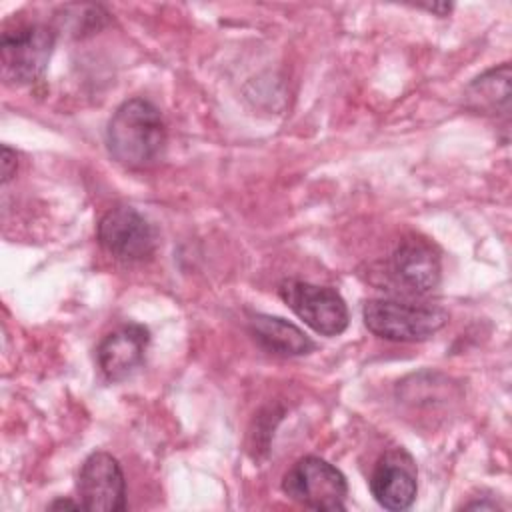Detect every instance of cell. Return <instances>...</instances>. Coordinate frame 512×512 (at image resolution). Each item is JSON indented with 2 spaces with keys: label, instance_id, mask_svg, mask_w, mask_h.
I'll return each mask as SVG.
<instances>
[{
  "label": "cell",
  "instance_id": "obj_1",
  "mask_svg": "<svg viewBox=\"0 0 512 512\" xmlns=\"http://www.w3.org/2000/svg\"><path fill=\"white\" fill-rule=\"evenodd\" d=\"M166 140L162 114L146 98L122 102L106 126V148L110 156L130 170L154 166L164 156Z\"/></svg>",
  "mask_w": 512,
  "mask_h": 512
},
{
  "label": "cell",
  "instance_id": "obj_2",
  "mask_svg": "<svg viewBox=\"0 0 512 512\" xmlns=\"http://www.w3.org/2000/svg\"><path fill=\"white\" fill-rule=\"evenodd\" d=\"M362 318L374 336L392 342L428 340L448 322V314L442 308L388 298L368 300L362 308Z\"/></svg>",
  "mask_w": 512,
  "mask_h": 512
},
{
  "label": "cell",
  "instance_id": "obj_3",
  "mask_svg": "<svg viewBox=\"0 0 512 512\" xmlns=\"http://www.w3.org/2000/svg\"><path fill=\"white\" fill-rule=\"evenodd\" d=\"M56 46V32L44 24H26L2 32L0 68L6 84L26 86L40 80Z\"/></svg>",
  "mask_w": 512,
  "mask_h": 512
},
{
  "label": "cell",
  "instance_id": "obj_4",
  "mask_svg": "<svg viewBox=\"0 0 512 512\" xmlns=\"http://www.w3.org/2000/svg\"><path fill=\"white\" fill-rule=\"evenodd\" d=\"M284 494L310 510L340 512L346 508L348 484L344 474L318 456L296 460L282 478Z\"/></svg>",
  "mask_w": 512,
  "mask_h": 512
},
{
  "label": "cell",
  "instance_id": "obj_5",
  "mask_svg": "<svg viewBox=\"0 0 512 512\" xmlns=\"http://www.w3.org/2000/svg\"><path fill=\"white\" fill-rule=\"evenodd\" d=\"M278 294L306 326L322 336H338L348 328V306L334 288L288 278L280 282Z\"/></svg>",
  "mask_w": 512,
  "mask_h": 512
},
{
  "label": "cell",
  "instance_id": "obj_6",
  "mask_svg": "<svg viewBox=\"0 0 512 512\" xmlns=\"http://www.w3.org/2000/svg\"><path fill=\"white\" fill-rule=\"evenodd\" d=\"M100 246L124 262H140L154 254L156 232L152 224L132 206H114L98 222Z\"/></svg>",
  "mask_w": 512,
  "mask_h": 512
},
{
  "label": "cell",
  "instance_id": "obj_7",
  "mask_svg": "<svg viewBox=\"0 0 512 512\" xmlns=\"http://www.w3.org/2000/svg\"><path fill=\"white\" fill-rule=\"evenodd\" d=\"M76 488L84 510L120 512L126 508V480L118 460L108 452H92L82 462Z\"/></svg>",
  "mask_w": 512,
  "mask_h": 512
},
{
  "label": "cell",
  "instance_id": "obj_8",
  "mask_svg": "<svg viewBox=\"0 0 512 512\" xmlns=\"http://www.w3.org/2000/svg\"><path fill=\"white\" fill-rule=\"evenodd\" d=\"M416 462L404 448L386 450L370 476V492L386 510H406L418 492Z\"/></svg>",
  "mask_w": 512,
  "mask_h": 512
},
{
  "label": "cell",
  "instance_id": "obj_9",
  "mask_svg": "<svg viewBox=\"0 0 512 512\" xmlns=\"http://www.w3.org/2000/svg\"><path fill=\"white\" fill-rule=\"evenodd\" d=\"M150 344L146 326L130 322L102 338L96 348L98 368L110 382H120L132 376L144 362Z\"/></svg>",
  "mask_w": 512,
  "mask_h": 512
},
{
  "label": "cell",
  "instance_id": "obj_10",
  "mask_svg": "<svg viewBox=\"0 0 512 512\" xmlns=\"http://www.w3.org/2000/svg\"><path fill=\"white\" fill-rule=\"evenodd\" d=\"M390 270L400 286L414 294L432 292L442 278V262L438 250L424 238H404L392 258Z\"/></svg>",
  "mask_w": 512,
  "mask_h": 512
},
{
  "label": "cell",
  "instance_id": "obj_11",
  "mask_svg": "<svg viewBox=\"0 0 512 512\" xmlns=\"http://www.w3.org/2000/svg\"><path fill=\"white\" fill-rule=\"evenodd\" d=\"M248 330L256 344L278 356H304L314 350V342L296 324L270 314H252Z\"/></svg>",
  "mask_w": 512,
  "mask_h": 512
},
{
  "label": "cell",
  "instance_id": "obj_12",
  "mask_svg": "<svg viewBox=\"0 0 512 512\" xmlns=\"http://www.w3.org/2000/svg\"><path fill=\"white\" fill-rule=\"evenodd\" d=\"M470 108L482 114H508L510 104V66L504 62L498 68L474 78L466 90Z\"/></svg>",
  "mask_w": 512,
  "mask_h": 512
},
{
  "label": "cell",
  "instance_id": "obj_13",
  "mask_svg": "<svg viewBox=\"0 0 512 512\" xmlns=\"http://www.w3.org/2000/svg\"><path fill=\"white\" fill-rule=\"evenodd\" d=\"M18 168V156L10 146H2V184H6Z\"/></svg>",
  "mask_w": 512,
  "mask_h": 512
},
{
  "label": "cell",
  "instance_id": "obj_14",
  "mask_svg": "<svg viewBox=\"0 0 512 512\" xmlns=\"http://www.w3.org/2000/svg\"><path fill=\"white\" fill-rule=\"evenodd\" d=\"M48 508H50V510H64V508L80 510V508H84V506H82V502H80V500H78V502H74V500H68V498H58V500H54L52 504H48Z\"/></svg>",
  "mask_w": 512,
  "mask_h": 512
},
{
  "label": "cell",
  "instance_id": "obj_15",
  "mask_svg": "<svg viewBox=\"0 0 512 512\" xmlns=\"http://www.w3.org/2000/svg\"><path fill=\"white\" fill-rule=\"evenodd\" d=\"M464 508H468V510H494V508H500L496 502H486V500H478V502H468V504H464Z\"/></svg>",
  "mask_w": 512,
  "mask_h": 512
},
{
  "label": "cell",
  "instance_id": "obj_16",
  "mask_svg": "<svg viewBox=\"0 0 512 512\" xmlns=\"http://www.w3.org/2000/svg\"><path fill=\"white\" fill-rule=\"evenodd\" d=\"M422 8H426V10H430V12H436V14H440V16H446V14L452 10L450 4H430V6H422Z\"/></svg>",
  "mask_w": 512,
  "mask_h": 512
}]
</instances>
